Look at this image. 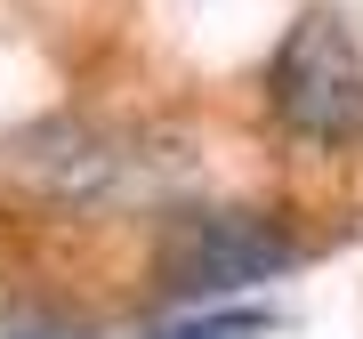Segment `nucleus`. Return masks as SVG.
I'll use <instances>...</instances> for the list:
<instances>
[{
  "mask_svg": "<svg viewBox=\"0 0 363 339\" xmlns=\"http://www.w3.org/2000/svg\"><path fill=\"white\" fill-rule=\"evenodd\" d=\"M9 339H73V331H49V323H25V331H9Z\"/></svg>",
  "mask_w": 363,
  "mask_h": 339,
  "instance_id": "nucleus-4",
  "label": "nucleus"
},
{
  "mask_svg": "<svg viewBox=\"0 0 363 339\" xmlns=\"http://www.w3.org/2000/svg\"><path fill=\"white\" fill-rule=\"evenodd\" d=\"M283 267H298V235L267 210H186L154 250L169 299H234L250 283H274Z\"/></svg>",
  "mask_w": 363,
  "mask_h": 339,
  "instance_id": "nucleus-2",
  "label": "nucleus"
},
{
  "mask_svg": "<svg viewBox=\"0 0 363 339\" xmlns=\"http://www.w3.org/2000/svg\"><path fill=\"white\" fill-rule=\"evenodd\" d=\"M274 315L267 307H210V315H178V323L145 331V339H267Z\"/></svg>",
  "mask_w": 363,
  "mask_h": 339,
  "instance_id": "nucleus-3",
  "label": "nucleus"
},
{
  "mask_svg": "<svg viewBox=\"0 0 363 339\" xmlns=\"http://www.w3.org/2000/svg\"><path fill=\"white\" fill-rule=\"evenodd\" d=\"M267 113L315 154L363 138V40L339 9H298L283 25L267 57Z\"/></svg>",
  "mask_w": 363,
  "mask_h": 339,
  "instance_id": "nucleus-1",
  "label": "nucleus"
}]
</instances>
